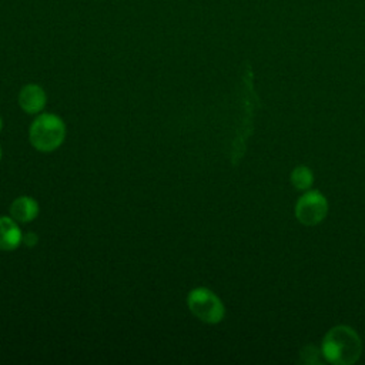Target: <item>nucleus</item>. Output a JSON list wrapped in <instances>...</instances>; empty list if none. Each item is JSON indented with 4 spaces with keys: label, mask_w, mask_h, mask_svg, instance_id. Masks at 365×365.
Returning a JSON list of instances; mask_svg holds the SVG:
<instances>
[{
    "label": "nucleus",
    "mask_w": 365,
    "mask_h": 365,
    "mask_svg": "<svg viewBox=\"0 0 365 365\" xmlns=\"http://www.w3.org/2000/svg\"><path fill=\"white\" fill-rule=\"evenodd\" d=\"M321 352L327 362L335 365H351L362 352V342L356 331L348 325L331 328L321 344Z\"/></svg>",
    "instance_id": "1"
},
{
    "label": "nucleus",
    "mask_w": 365,
    "mask_h": 365,
    "mask_svg": "<svg viewBox=\"0 0 365 365\" xmlns=\"http://www.w3.org/2000/svg\"><path fill=\"white\" fill-rule=\"evenodd\" d=\"M66 137L63 120L51 113L40 114L30 125L29 138L38 151H53L61 145Z\"/></svg>",
    "instance_id": "2"
},
{
    "label": "nucleus",
    "mask_w": 365,
    "mask_h": 365,
    "mask_svg": "<svg viewBox=\"0 0 365 365\" xmlns=\"http://www.w3.org/2000/svg\"><path fill=\"white\" fill-rule=\"evenodd\" d=\"M187 304L190 311L207 324H218L225 314L221 299L208 288H194L187 297Z\"/></svg>",
    "instance_id": "3"
},
{
    "label": "nucleus",
    "mask_w": 365,
    "mask_h": 365,
    "mask_svg": "<svg viewBox=\"0 0 365 365\" xmlns=\"http://www.w3.org/2000/svg\"><path fill=\"white\" fill-rule=\"evenodd\" d=\"M328 214V201L319 191L304 192L295 204V217L304 225H317Z\"/></svg>",
    "instance_id": "4"
},
{
    "label": "nucleus",
    "mask_w": 365,
    "mask_h": 365,
    "mask_svg": "<svg viewBox=\"0 0 365 365\" xmlns=\"http://www.w3.org/2000/svg\"><path fill=\"white\" fill-rule=\"evenodd\" d=\"M19 104L29 114H37L46 104V93L37 84H27L19 93Z\"/></svg>",
    "instance_id": "5"
},
{
    "label": "nucleus",
    "mask_w": 365,
    "mask_h": 365,
    "mask_svg": "<svg viewBox=\"0 0 365 365\" xmlns=\"http://www.w3.org/2000/svg\"><path fill=\"white\" fill-rule=\"evenodd\" d=\"M23 242V234L17 221L11 217H0V250L11 251Z\"/></svg>",
    "instance_id": "6"
},
{
    "label": "nucleus",
    "mask_w": 365,
    "mask_h": 365,
    "mask_svg": "<svg viewBox=\"0 0 365 365\" xmlns=\"http://www.w3.org/2000/svg\"><path fill=\"white\" fill-rule=\"evenodd\" d=\"M10 214L19 222H30L38 214V204L31 197L21 195L11 202Z\"/></svg>",
    "instance_id": "7"
},
{
    "label": "nucleus",
    "mask_w": 365,
    "mask_h": 365,
    "mask_svg": "<svg viewBox=\"0 0 365 365\" xmlns=\"http://www.w3.org/2000/svg\"><path fill=\"white\" fill-rule=\"evenodd\" d=\"M291 182L297 190H308L314 182V174L308 167L298 165L291 173Z\"/></svg>",
    "instance_id": "8"
},
{
    "label": "nucleus",
    "mask_w": 365,
    "mask_h": 365,
    "mask_svg": "<svg viewBox=\"0 0 365 365\" xmlns=\"http://www.w3.org/2000/svg\"><path fill=\"white\" fill-rule=\"evenodd\" d=\"M321 356H322L321 348H317L315 345H307V346H304L302 351H301V359H302V362H305V364H321V362L325 361V359L322 361ZM322 358H324V356H322Z\"/></svg>",
    "instance_id": "9"
},
{
    "label": "nucleus",
    "mask_w": 365,
    "mask_h": 365,
    "mask_svg": "<svg viewBox=\"0 0 365 365\" xmlns=\"http://www.w3.org/2000/svg\"><path fill=\"white\" fill-rule=\"evenodd\" d=\"M23 242H24L26 245H29V247H33V245L37 244V235H36L34 232H29V234H26V235L23 237Z\"/></svg>",
    "instance_id": "10"
},
{
    "label": "nucleus",
    "mask_w": 365,
    "mask_h": 365,
    "mask_svg": "<svg viewBox=\"0 0 365 365\" xmlns=\"http://www.w3.org/2000/svg\"><path fill=\"white\" fill-rule=\"evenodd\" d=\"M1 128H3V121H1V117H0V131H1Z\"/></svg>",
    "instance_id": "11"
},
{
    "label": "nucleus",
    "mask_w": 365,
    "mask_h": 365,
    "mask_svg": "<svg viewBox=\"0 0 365 365\" xmlns=\"http://www.w3.org/2000/svg\"><path fill=\"white\" fill-rule=\"evenodd\" d=\"M0 160H1V148H0Z\"/></svg>",
    "instance_id": "12"
}]
</instances>
